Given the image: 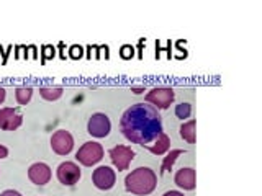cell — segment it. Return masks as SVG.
I'll use <instances>...</instances> for the list:
<instances>
[{
	"label": "cell",
	"mask_w": 262,
	"mask_h": 196,
	"mask_svg": "<svg viewBox=\"0 0 262 196\" xmlns=\"http://www.w3.org/2000/svg\"><path fill=\"white\" fill-rule=\"evenodd\" d=\"M28 47H30V51H33V57L36 59V57H38V49H36V46H28Z\"/></svg>",
	"instance_id": "83f0119b"
},
{
	"label": "cell",
	"mask_w": 262,
	"mask_h": 196,
	"mask_svg": "<svg viewBox=\"0 0 262 196\" xmlns=\"http://www.w3.org/2000/svg\"><path fill=\"white\" fill-rule=\"evenodd\" d=\"M23 116L15 108H0V129L15 131L21 126Z\"/></svg>",
	"instance_id": "8fae6325"
},
{
	"label": "cell",
	"mask_w": 262,
	"mask_h": 196,
	"mask_svg": "<svg viewBox=\"0 0 262 196\" xmlns=\"http://www.w3.org/2000/svg\"><path fill=\"white\" fill-rule=\"evenodd\" d=\"M92 182L94 185L98 188V190H112L117 183V174H115V170L108 165H100L94 170L92 174Z\"/></svg>",
	"instance_id": "52a82bcc"
},
{
	"label": "cell",
	"mask_w": 262,
	"mask_h": 196,
	"mask_svg": "<svg viewBox=\"0 0 262 196\" xmlns=\"http://www.w3.org/2000/svg\"><path fill=\"white\" fill-rule=\"evenodd\" d=\"M0 196H21V193L15 191V190H5L4 193H0Z\"/></svg>",
	"instance_id": "603a6c76"
},
{
	"label": "cell",
	"mask_w": 262,
	"mask_h": 196,
	"mask_svg": "<svg viewBox=\"0 0 262 196\" xmlns=\"http://www.w3.org/2000/svg\"><path fill=\"white\" fill-rule=\"evenodd\" d=\"M56 56V47L51 44H45L41 47V62H45L46 59H53Z\"/></svg>",
	"instance_id": "d6986e66"
},
{
	"label": "cell",
	"mask_w": 262,
	"mask_h": 196,
	"mask_svg": "<svg viewBox=\"0 0 262 196\" xmlns=\"http://www.w3.org/2000/svg\"><path fill=\"white\" fill-rule=\"evenodd\" d=\"M190 114H192V105L190 103H187V102H182V103H179L176 106V116L180 118V119H187V118H190Z\"/></svg>",
	"instance_id": "ac0fdd59"
},
{
	"label": "cell",
	"mask_w": 262,
	"mask_h": 196,
	"mask_svg": "<svg viewBox=\"0 0 262 196\" xmlns=\"http://www.w3.org/2000/svg\"><path fill=\"white\" fill-rule=\"evenodd\" d=\"M195 119H190L184 122L182 126H180V136H182L184 141H187L188 144H195Z\"/></svg>",
	"instance_id": "9a60e30c"
},
{
	"label": "cell",
	"mask_w": 262,
	"mask_h": 196,
	"mask_svg": "<svg viewBox=\"0 0 262 196\" xmlns=\"http://www.w3.org/2000/svg\"><path fill=\"white\" fill-rule=\"evenodd\" d=\"M162 196H185L182 191H177V190H170V191H166Z\"/></svg>",
	"instance_id": "cb8c5ba5"
},
{
	"label": "cell",
	"mask_w": 262,
	"mask_h": 196,
	"mask_svg": "<svg viewBox=\"0 0 262 196\" xmlns=\"http://www.w3.org/2000/svg\"><path fill=\"white\" fill-rule=\"evenodd\" d=\"M64 90L62 87H39V95L45 98L46 102H56L62 96Z\"/></svg>",
	"instance_id": "5bb4252c"
},
{
	"label": "cell",
	"mask_w": 262,
	"mask_h": 196,
	"mask_svg": "<svg viewBox=\"0 0 262 196\" xmlns=\"http://www.w3.org/2000/svg\"><path fill=\"white\" fill-rule=\"evenodd\" d=\"M195 170L192 167H184V168H180L176 177H174V182L179 188H182V190H193L195 188Z\"/></svg>",
	"instance_id": "7c38bea8"
},
{
	"label": "cell",
	"mask_w": 262,
	"mask_h": 196,
	"mask_svg": "<svg viewBox=\"0 0 262 196\" xmlns=\"http://www.w3.org/2000/svg\"><path fill=\"white\" fill-rule=\"evenodd\" d=\"M144 147L146 149H149L154 155H164L170 149V139L166 133H161L151 144H147Z\"/></svg>",
	"instance_id": "4fadbf2b"
},
{
	"label": "cell",
	"mask_w": 262,
	"mask_h": 196,
	"mask_svg": "<svg viewBox=\"0 0 262 196\" xmlns=\"http://www.w3.org/2000/svg\"><path fill=\"white\" fill-rule=\"evenodd\" d=\"M7 157H8V149L4 144H0V159H7Z\"/></svg>",
	"instance_id": "7402d4cb"
},
{
	"label": "cell",
	"mask_w": 262,
	"mask_h": 196,
	"mask_svg": "<svg viewBox=\"0 0 262 196\" xmlns=\"http://www.w3.org/2000/svg\"><path fill=\"white\" fill-rule=\"evenodd\" d=\"M112 131V121L105 113H94L87 122V133L94 137H106Z\"/></svg>",
	"instance_id": "5b68a950"
},
{
	"label": "cell",
	"mask_w": 262,
	"mask_h": 196,
	"mask_svg": "<svg viewBox=\"0 0 262 196\" xmlns=\"http://www.w3.org/2000/svg\"><path fill=\"white\" fill-rule=\"evenodd\" d=\"M10 51H12V46H8V47H7V51H4V49L0 47V53H2V56H4V61H2L4 64L7 62V57H8V53H10Z\"/></svg>",
	"instance_id": "d4e9b609"
},
{
	"label": "cell",
	"mask_w": 262,
	"mask_h": 196,
	"mask_svg": "<svg viewBox=\"0 0 262 196\" xmlns=\"http://www.w3.org/2000/svg\"><path fill=\"white\" fill-rule=\"evenodd\" d=\"M135 56V47L131 46V44H125V46H121L120 47V57L121 59H131V57Z\"/></svg>",
	"instance_id": "ffe728a7"
},
{
	"label": "cell",
	"mask_w": 262,
	"mask_h": 196,
	"mask_svg": "<svg viewBox=\"0 0 262 196\" xmlns=\"http://www.w3.org/2000/svg\"><path fill=\"white\" fill-rule=\"evenodd\" d=\"M74 147V137L69 131L66 129H59L51 136V149L57 154V155H68L71 154Z\"/></svg>",
	"instance_id": "9c48e42d"
},
{
	"label": "cell",
	"mask_w": 262,
	"mask_h": 196,
	"mask_svg": "<svg viewBox=\"0 0 262 196\" xmlns=\"http://www.w3.org/2000/svg\"><path fill=\"white\" fill-rule=\"evenodd\" d=\"M31 96H33V88L31 87H18L15 90V98H16V102H18V105L30 103Z\"/></svg>",
	"instance_id": "e0dca14e"
},
{
	"label": "cell",
	"mask_w": 262,
	"mask_h": 196,
	"mask_svg": "<svg viewBox=\"0 0 262 196\" xmlns=\"http://www.w3.org/2000/svg\"><path fill=\"white\" fill-rule=\"evenodd\" d=\"M176 98L174 88L170 87H154L146 95V102L151 103L156 110H167Z\"/></svg>",
	"instance_id": "3957f363"
},
{
	"label": "cell",
	"mask_w": 262,
	"mask_h": 196,
	"mask_svg": "<svg viewBox=\"0 0 262 196\" xmlns=\"http://www.w3.org/2000/svg\"><path fill=\"white\" fill-rule=\"evenodd\" d=\"M158 186V175L149 167H138L125 178V188L128 193L138 196L151 194Z\"/></svg>",
	"instance_id": "7a4b0ae2"
},
{
	"label": "cell",
	"mask_w": 262,
	"mask_h": 196,
	"mask_svg": "<svg viewBox=\"0 0 262 196\" xmlns=\"http://www.w3.org/2000/svg\"><path fill=\"white\" fill-rule=\"evenodd\" d=\"M57 180L66 186H74L80 180V168L76 162H62L56 170Z\"/></svg>",
	"instance_id": "ba28073f"
},
{
	"label": "cell",
	"mask_w": 262,
	"mask_h": 196,
	"mask_svg": "<svg viewBox=\"0 0 262 196\" xmlns=\"http://www.w3.org/2000/svg\"><path fill=\"white\" fill-rule=\"evenodd\" d=\"M131 92H135L136 95H139V93L146 92V88L144 87H131Z\"/></svg>",
	"instance_id": "484cf974"
},
{
	"label": "cell",
	"mask_w": 262,
	"mask_h": 196,
	"mask_svg": "<svg viewBox=\"0 0 262 196\" xmlns=\"http://www.w3.org/2000/svg\"><path fill=\"white\" fill-rule=\"evenodd\" d=\"M103 154L105 152H103L102 144L90 141V142L82 144V147L76 154V159H77V162L82 163V165L92 167V165H95V163H98L103 159Z\"/></svg>",
	"instance_id": "277c9868"
},
{
	"label": "cell",
	"mask_w": 262,
	"mask_h": 196,
	"mask_svg": "<svg viewBox=\"0 0 262 196\" xmlns=\"http://www.w3.org/2000/svg\"><path fill=\"white\" fill-rule=\"evenodd\" d=\"M5 95H7L5 88H4V87H0V105L4 103V100H5Z\"/></svg>",
	"instance_id": "4316f807"
},
{
	"label": "cell",
	"mask_w": 262,
	"mask_h": 196,
	"mask_svg": "<svg viewBox=\"0 0 262 196\" xmlns=\"http://www.w3.org/2000/svg\"><path fill=\"white\" fill-rule=\"evenodd\" d=\"M84 56V47L79 46V44H72L69 47V57L71 59H80Z\"/></svg>",
	"instance_id": "44dd1931"
},
{
	"label": "cell",
	"mask_w": 262,
	"mask_h": 196,
	"mask_svg": "<svg viewBox=\"0 0 262 196\" xmlns=\"http://www.w3.org/2000/svg\"><path fill=\"white\" fill-rule=\"evenodd\" d=\"M108 155H110L115 168H117L118 172H121V170H128V167L131 165V162H133V159H135V151L131 149L129 145L118 144V145L112 147Z\"/></svg>",
	"instance_id": "8992f818"
},
{
	"label": "cell",
	"mask_w": 262,
	"mask_h": 196,
	"mask_svg": "<svg viewBox=\"0 0 262 196\" xmlns=\"http://www.w3.org/2000/svg\"><path fill=\"white\" fill-rule=\"evenodd\" d=\"M51 175H53L51 174V167H49L48 163H45V162H36L28 168V178L38 186H43V185L49 183Z\"/></svg>",
	"instance_id": "30bf717a"
},
{
	"label": "cell",
	"mask_w": 262,
	"mask_h": 196,
	"mask_svg": "<svg viewBox=\"0 0 262 196\" xmlns=\"http://www.w3.org/2000/svg\"><path fill=\"white\" fill-rule=\"evenodd\" d=\"M120 129L129 142L139 145L151 144L162 131V118L152 105L136 103L121 114Z\"/></svg>",
	"instance_id": "6da1fadb"
},
{
	"label": "cell",
	"mask_w": 262,
	"mask_h": 196,
	"mask_svg": "<svg viewBox=\"0 0 262 196\" xmlns=\"http://www.w3.org/2000/svg\"><path fill=\"white\" fill-rule=\"evenodd\" d=\"M182 154H185V151H182V149H174V151H170V152L166 155V157H164V160H162L161 174H166V172H169L172 167H174L176 160H177Z\"/></svg>",
	"instance_id": "2e32d148"
}]
</instances>
